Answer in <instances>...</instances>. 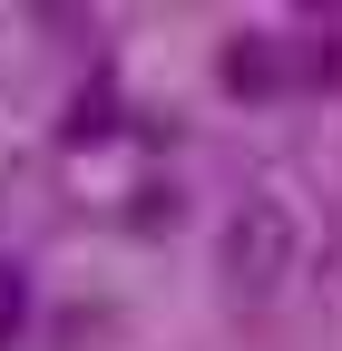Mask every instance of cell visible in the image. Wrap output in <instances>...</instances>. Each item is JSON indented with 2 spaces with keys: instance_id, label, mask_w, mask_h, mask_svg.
Returning a JSON list of instances; mask_svg holds the SVG:
<instances>
[{
  "instance_id": "obj_1",
  "label": "cell",
  "mask_w": 342,
  "mask_h": 351,
  "mask_svg": "<svg viewBox=\"0 0 342 351\" xmlns=\"http://www.w3.org/2000/svg\"><path fill=\"white\" fill-rule=\"evenodd\" d=\"M293 263H304V215H293V195L244 186L216 215V274H225V293L235 302H274L293 283Z\"/></svg>"
},
{
  "instance_id": "obj_2",
  "label": "cell",
  "mask_w": 342,
  "mask_h": 351,
  "mask_svg": "<svg viewBox=\"0 0 342 351\" xmlns=\"http://www.w3.org/2000/svg\"><path fill=\"white\" fill-rule=\"evenodd\" d=\"M216 78H225V98L264 108V98H284V88L304 78V39H293V29H264V20H244V29H225Z\"/></svg>"
},
{
  "instance_id": "obj_3",
  "label": "cell",
  "mask_w": 342,
  "mask_h": 351,
  "mask_svg": "<svg viewBox=\"0 0 342 351\" xmlns=\"http://www.w3.org/2000/svg\"><path fill=\"white\" fill-rule=\"evenodd\" d=\"M30 322H39V293H30L20 263L0 254V351H20V341H30Z\"/></svg>"
},
{
  "instance_id": "obj_4",
  "label": "cell",
  "mask_w": 342,
  "mask_h": 351,
  "mask_svg": "<svg viewBox=\"0 0 342 351\" xmlns=\"http://www.w3.org/2000/svg\"><path fill=\"white\" fill-rule=\"evenodd\" d=\"M108 117H117V78H89V88L69 98V127L89 137V127H108Z\"/></svg>"
},
{
  "instance_id": "obj_5",
  "label": "cell",
  "mask_w": 342,
  "mask_h": 351,
  "mask_svg": "<svg viewBox=\"0 0 342 351\" xmlns=\"http://www.w3.org/2000/svg\"><path fill=\"white\" fill-rule=\"evenodd\" d=\"M49 332H59L69 351H78V341H98V332H108V302H59V322H49Z\"/></svg>"
},
{
  "instance_id": "obj_6",
  "label": "cell",
  "mask_w": 342,
  "mask_h": 351,
  "mask_svg": "<svg viewBox=\"0 0 342 351\" xmlns=\"http://www.w3.org/2000/svg\"><path fill=\"white\" fill-rule=\"evenodd\" d=\"M166 215H176V195H166V186H147V195H127V225H147V234H157Z\"/></svg>"
}]
</instances>
